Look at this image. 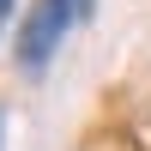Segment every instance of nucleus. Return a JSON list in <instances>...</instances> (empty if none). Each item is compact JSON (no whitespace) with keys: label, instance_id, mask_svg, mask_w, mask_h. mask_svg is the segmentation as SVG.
Listing matches in <instances>:
<instances>
[{"label":"nucleus","instance_id":"nucleus-3","mask_svg":"<svg viewBox=\"0 0 151 151\" xmlns=\"http://www.w3.org/2000/svg\"><path fill=\"white\" fill-rule=\"evenodd\" d=\"M73 12H79V18H91V12H97V0H73Z\"/></svg>","mask_w":151,"mask_h":151},{"label":"nucleus","instance_id":"nucleus-2","mask_svg":"<svg viewBox=\"0 0 151 151\" xmlns=\"http://www.w3.org/2000/svg\"><path fill=\"white\" fill-rule=\"evenodd\" d=\"M12 6H18V0H0V30L12 24Z\"/></svg>","mask_w":151,"mask_h":151},{"label":"nucleus","instance_id":"nucleus-1","mask_svg":"<svg viewBox=\"0 0 151 151\" xmlns=\"http://www.w3.org/2000/svg\"><path fill=\"white\" fill-rule=\"evenodd\" d=\"M73 18H79V12H73V0H30L24 24L12 30V60H18V73H30V79H36V73L60 55Z\"/></svg>","mask_w":151,"mask_h":151},{"label":"nucleus","instance_id":"nucleus-4","mask_svg":"<svg viewBox=\"0 0 151 151\" xmlns=\"http://www.w3.org/2000/svg\"><path fill=\"white\" fill-rule=\"evenodd\" d=\"M0 145H6V115H0Z\"/></svg>","mask_w":151,"mask_h":151}]
</instances>
